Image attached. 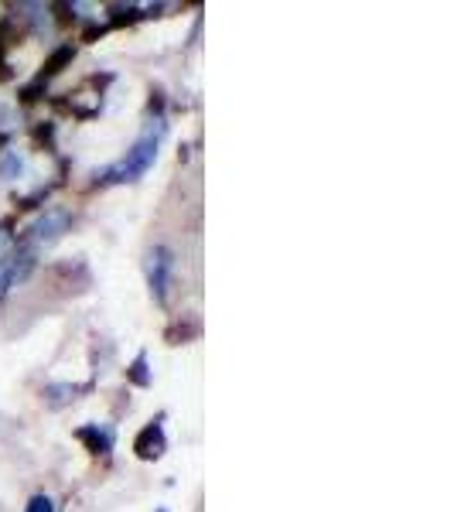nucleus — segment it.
Wrapping results in <instances>:
<instances>
[{"label":"nucleus","instance_id":"obj_2","mask_svg":"<svg viewBox=\"0 0 454 512\" xmlns=\"http://www.w3.org/2000/svg\"><path fill=\"white\" fill-rule=\"evenodd\" d=\"M171 267H175V260H171V253L158 246V250H151L147 256V274H151V291L164 297L168 294V277H171Z\"/></svg>","mask_w":454,"mask_h":512},{"label":"nucleus","instance_id":"obj_4","mask_svg":"<svg viewBox=\"0 0 454 512\" xmlns=\"http://www.w3.org/2000/svg\"><path fill=\"white\" fill-rule=\"evenodd\" d=\"M28 512H55V506H52V499H48V495H35Z\"/></svg>","mask_w":454,"mask_h":512},{"label":"nucleus","instance_id":"obj_1","mask_svg":"<svg viewBox=\"0 0 454 512\" xmlns=\"http://www.w3.org/2000/svg\"><path fill=\"white\" fill-rule=\"evenodd\" d=\"M164 140V120H151V127L144 130V134L137 137V144L127 151V158H120L113 168L103 171V181H110V185H123V181H137L140 175H144L147 168L154 164V158H158V147Z\"/></svg>","mask_w":454,"mask_h":512},{"label":"nucleus","instance_id":"obj_3","mask_svg":"<svg viewBox=\"0 0 454 512\" xmlns=\"http://www.w3.org/2000/svg\"><path fill=\"white\" fill-rule=\"evenodd\" d=\"M14 274H18V246H14V236L0 226V291L11 284Z\"/></svg>","mask_w":454,"mask_h":512}]
</instances>
